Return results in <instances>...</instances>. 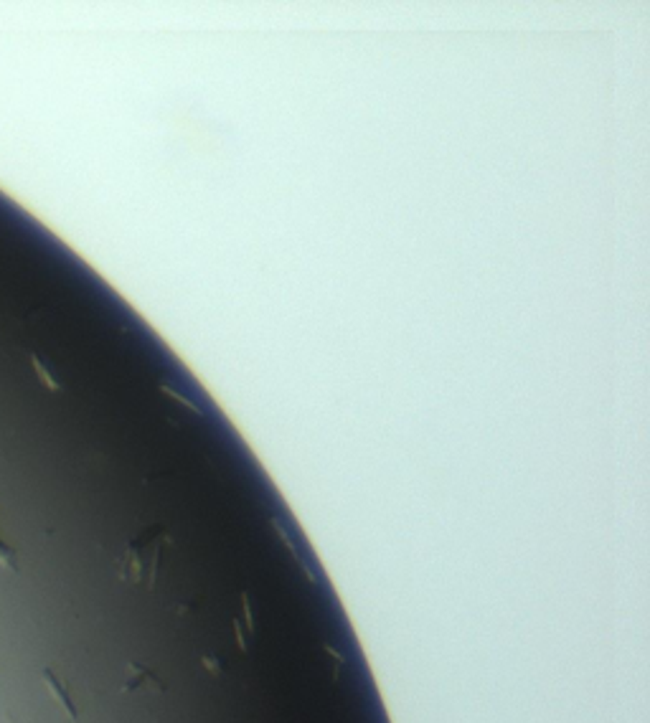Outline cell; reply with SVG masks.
<instances>
[{"label":"cell","instance_id":"obj_1","mask_svg":"<svg viewBox=\"0 0 650 723\" xmlns=\"http://www.w3.org/2000/svg\"><path fill=\"white\" fill-rule=\"evenodd\" d=\"M44 683H46V688H49V693H51V696L56 698V703H59L61 708H64L66 718H72V721H77V710H74L72 700H69V696H66L64 685H61L59 680L53 678V672H51V670H44Z\"/></svg>","mask_w":650,"mask_h":723}]
</instances>
